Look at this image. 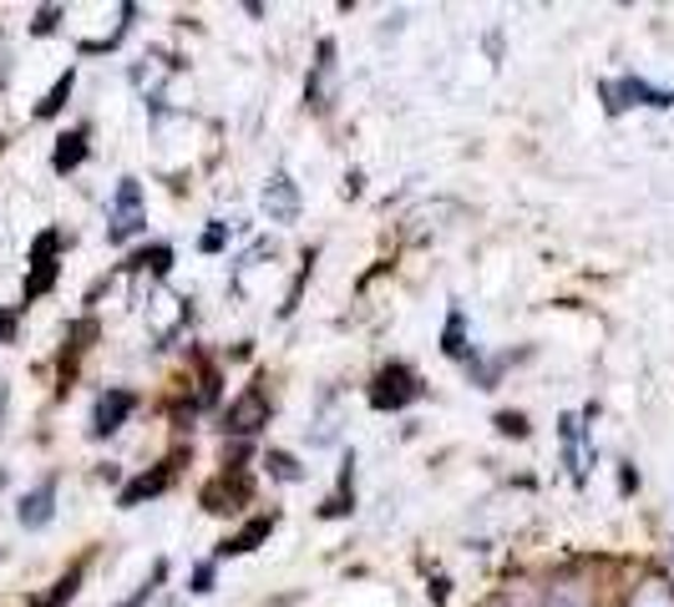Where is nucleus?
<instances>
[{
	"mask_svg": "<svg viewBox=\"0 0 674 607\" xmlns=\"http://www.w3.org/2000/svg\"><path fill=\"white\" fill-rule=\"evenodd\" d=\"M133 405H137V395H133V390H107L102 400H96L92 430H96V436H112V430H117L122 420L133 416Z\"/></svg>",
	"mask_w": 674,
	"mask_h": 607,
	"instance_id": "nucleus-5",
	"label": "nucleus"
},
{
	"mask_svg": "<svg viewBox=\"0 0 674 607\" xmlns=\"http://www.w3.org/2000/svg\"><path fill=\"white\" fill-rule=\"evenodd\" d=\"M614 92H624V96H634V102H644V107H674V96L670 92H660V86H650V82H639V76H624V82L614 86Z\"/></svg>",
	"mask_w": 674,
	"mask_h": 607,
	"instance_id": "nucleus-10",
	"label": "nucleus"
},
{
	"mask_svg": "<svg viewBox=\"0 0 674 607\" xmlns=\"http://www.w3.org/2000/svg\"><path fill=\"white\" fill-rule=\"evenodd\" d=\"M269 532H274V516H253L239 536H229V542H224V557H243V552H253Z\"/></svg>",
	"mask_w": 674,
	"mask_h": 607,
	"instance_id": "nucleus-8",
	"label": "nucleus"
},
{
	"mask_svg": "<svg viewBox=\"0 0 674 607\" xmlns=\"http://www.w3.org/2000/svg\"><path fill=\"white\" fill-rule=\"evenodd\" d=\"M56 15H61V11H41V15H37V36H46V31H56Z\"/></svg>",
	"mask_w": 674,
	"mask_h": 607,
	"instance_id": "nucleus-18",
	"label": "nucleus"
},
{
	"mask_svg": "<svg viewBox=\"0 0 674 607\" xmlns=\"http://www.w3.org/2000/svg\"><path fill=\"white\" fill-rule=\"evenodd\" d=\"M82 157H86V132H66V137H56L51 167H56V172H72V167H82Z\"/></svg>",
	"mask_w": 674,
	"mask_h": 607,
	"instance_id": "nucleus-9",
	"label": "nucleus"
},
{
	"mask_svg": "<svg viewBox=\"0 0 674 607\" xmlns=\"http://www.w3.org/2000/svg\"><path fill=\"white\" fill-rule=\"evenodd\" d=\"M51 512H56V481H41L37 491H25L21 496V512L15 516H21L25 532H41V526L51 522Z\"/></svg>",
	"mask_w": 674,
	"mask_h": 607,
	"instance_id": "nucleus-6",
	"label": "nucleus"
},
{
	"mask_svg": "<svg viewBox=\"0 0 674 607\" xmlns=\"http://www.w3.org/2000/svg\"><path fill=\"white\" fill-rule=\"evenodd\" d=\"M193 593H214V567H208V562L193 572Z\"/></svg>",
	"mask_w": 674,
	"mask_h": 607,
	"instance_id": "nucleus-16",
	"label": "nucleus"
},
{
	"mask_svg": "<svg viewBox=\"0 0 674 607\" xmlns=\"http://www.w3.org/2000/svg\"><path fill=\"white\" fill-rule=\"evenodd\" d=\"M15 334V314H0V339H11Z\"/></svg>",
	"mask_w": 674,
	"mask_h": 607,
	"instance_id": "nucleus-20",
	"label": "nucleus"
},
{
	"mask_svg": "<svg viewBox=\"0 0 674 607\" xmlns=\"http://www.w3.org/2000/svg\"><path fill=\"white\" fill-rule=\"evenodd\" d=\"M269 465H274V477H279V481H300V465L289 461L284 451H274V456H269Z\"/></svg>",
	"mask_w": 674,
	"mask_h": 607,
	"instance_id": "nucleus-15",
	"label": "nucleus"
},
{
	"mask_svg": "<svg viewBox=\"0 0 674 607\" xmlns=\"http://www.w3.org/2000/svg\"><path fill=\"white\" fill-rule=\"evenodd\" d=\"M634 607H674V593H670V587H660V583H650V587H639Z\"/></svg>",
	"mask_w": 674,
	"mask_h": 607,
	"instance_id": "nucleus-13",
	"label": "nucleus"
},
{
	"mask_svg": "<svg viewBox=\"0 0 674 607\" xmlns=\"http://www.w3.org/2000/svg\"><path fill=\"white\" fill-rule=\"evenodd\" d=\"M204 249H208V253L224 249V228H208V233H204Z\"/></svg>",
	"mask_w": 674,
	"mask_h": 607,
	"instance_id": "nucleus-19",
	"label": "nucleus"
},
{
	"mask_svg": "<svg viewBox=\"0 0 674 607\" xmlns=\"http://www.w3.org/2000/svg\"><path fill=\"white\" fill-rule=\"evenodd\" d=\"M265 213H269V223H294L300 218V188L284 172L265 182Z\"/></svg>",
	"mask_w": 674,
	"mask_h": 607,
	"instance_id": "nucleus-4",
	"label": "nucleus"
},
{
	"mask_svg": "<svg viewBox=\"0 0 674 607\" xmlns=\"http://www.w3.org/2000/svg\"><path fill=\"white\" fill-rule=\"evenodd\" d=\"M416 375H411L406 365H391V369H381V380H375V390H371V405L375 410H401V405H411L416 400Z\"/></svg>",
	"mask_w": 674,
	"mask_h": 607,
	"instance_id": "nucleus-2",
	"label": "nucleus"
},
{
	"mask_svg": "<svg viewBox=\"0 0 674 607\" xmlns=\"http://www.w3.org/2000/svg\"><path fill=\"white\" fill-rule=\"evenodd\" d=\"M76 583H82V567H72V572H66V577H61V583H56V593H46V597H41V607H56V603H66V597L76 593Z\"/></svg>",
	"mask_w": 674,
	"mask_h": 607,
	"instance_id": "nucleus-14",
	"label": "nucleus"
},
{
	"mask_svg": "<svg viewBox=\"0 0 674 607\" xmlns=\"http://www.w3.org/2000/svg\"><path fill=\"white\" fill-rule=\"evenodd\" d=\"M168 486H173V465H157L153 477H137L133 486L122 491V506H143L147 496H163Z\"/></svg>",
	"mask_w": 674,
	"mask_h": 607,
	"instance_id": "nucleus-7",
	"label": "nucleus"
},
{
	"mask_svg": "<svg viewBox=\"0 0 674 607\" xmlns=\"http://www.w3.org/2000/svg\"><path fill=\"white\" fill-rule=\"evenodd\" d=\"M72 82H76V72H66V76H56V86H51L46 96H41V107H37V117H56L61 107H66V96H72Z\"/></svg>",
	"mask_w": 674,
	"mask_h": 607,
	"instance_id": "nucleus-11",
	"label": "nucleus"
},
{
	"mask_svg": "<svg viewBox=\"0 0 674 607\" xmlns=\"http://www.w3.org/2000/svg\"><path fill=\"white\" fill-rule=\"evenodd\" d=\"M542 607H589V597H583V587H573V583H558V587H548V597H542Z\"/></svg>",
	"mask_w": 674,
	"mask_h": 607,
	"instance_id": "nucleus-12",
	"label": "nucleus"
},
{
	"mask_svg": "<svg viewBox=\"0 0 674 607\" xmlns=\"http://www.w3.org/2000/svg\"><path fill=\"white\" fill-rule=\"evenodd\" d=\"M147 213H143V188H137L133 178H122L117 182V198H112V228H107V239L112 243H127L133 233H143Z\"/></svg>",
	"mask_w": 674,
	"mask_h": 607,
	"instance_id": "nucleus-1",
	"label": "nucleus"
},
{
	"mask_svg": "<svg viewBox=\"0 0 674 607\" xmlns=\"http://www.w3.org/2000/svg\"><path fill=\"white\" fill-rule=\"evenodd\" d=\"M269 426V395L265 390H243L239 400L229 405V416H224V430L234 436H253V430Z\"/></svg>",
	"mask_w": 674,
	"mask_h": 607,
	"instance_id": "nucleus-3",
	"label": "nucleus"
},
{
	"mask_svg": "<svg viewBox=\"0 0 674 607\" xmlns=\"http://www.w3.org/2000/svg\"><path fill=\"white\" fill-rule=\"evenodd\" d=\"M497 426H502L507 436H528V426H522V416H502V420H497Z\"/></svg>",
	"mask_w": 674,
	"mask_h": 607,
	"instance_id": "nucleus-17",
	"label": "nucleus"
}]
</instances>
